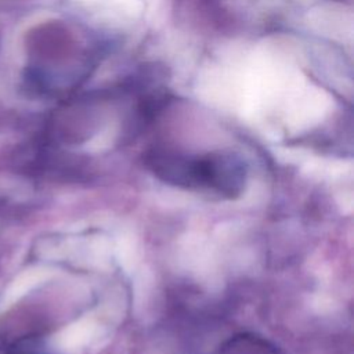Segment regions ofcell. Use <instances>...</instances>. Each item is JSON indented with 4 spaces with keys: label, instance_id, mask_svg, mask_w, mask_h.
<instances>
[{
    "label": "cell",
    "instance_id": "7a4b0ae2",
    "mask_svg": "<svg viewBox=\"0 0 354 354\" xmlns=\"http://www.w3.org/2000/svg\"><path fill=\"white\" fill-rule=\"evenodd\" d=\"M218 354H282L271 342L253 333L235 335L227 340Z\"/></svg>",
    "mask_w": 354,
    "mask_h": 354
},
{
    "label": "cell",
    "instance_id": "3957f363",
    "mask_svg": "<svg viewBox=\"0 0 354 354\" xmlns=\"http://www.w3.org/2000/svg\"><path fill=\"white\" fill-rule=\"evenodd\" d=\"M35 279L36 278L32 271H24L12 282H10L0 299V310H7L15 301H18L32 288Z\"/></svg>",
    "mask_w": 354,
    "mask_h": 354
},
{
    "label": "cell",
    "instance_id": "6da1fadb",
    "mask_svg": "<svg viewBox=\"0 0 354 354\" xmlns=\"http://www.w3.org/2000/svg\"><path fill=\"white\" fill-rule=\"evenodd\" d=\"M156 173L169 184L220 198L241 195L246 183L243 166L225 156L169 163L158 167Z\"/></svg>",
    "mask_w": 354,
    "mask_h": 354
}]
</instances>
